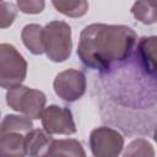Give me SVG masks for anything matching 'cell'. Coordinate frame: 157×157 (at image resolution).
I'll return each mask as SVG.
<instances>
[{"mask_svg": "<svg viewBox=\"0 0 157 157\" xmlns=\"http://www.w3.org/2000/svg\"><path fill=\"white\" fill-rule=\"evenodd\" d=\"M136 40L129 26L92 23L80 33L77 55L85 66L104 74L132 55Z\"/></svg>", "mask_w": 157, "mask_h": 157, "instance_id": "cell-1", "label": "cell"}, {"mask_svg": "<svg viewBox=\"0 0 157 157\" xmlns=\"http://www.w3.org/2000/svg\"><path fill=\"white\" fill-rule=\"evenodd\" d=\"M43 47L49 60L63 63L72 49L71 27L64 21H52L43 27Z\"/></svg>", "mask_w": 157, "mask_h": 157, "instance_id": "cell-2", "label": "cell"}, {"mask_svg": "<svg viewBox=\"0 0 157 157\" xmlns=\"http://www.w3.org/2000/svg\"><path fill=\"white\" fill-rule=\"evenodd\" d=\"M27 61L12 44H0V85L2 88L9 90L22 85L27 76Z\"/></svg>", "mask_w": 157, "mask_h": 157, "instance_id": "cell-3", "label": "cell"}, {"mask_svg": "<svg viewBox=\"0 0 157 157\" xmlns=\"http://www.w3.org/2000/svg\"><path fill=\"white\" fill-rule=\"evenodd\" d=\"M6 103L11 109L31 119H39L45 108L47 97L39 90L18 85L7 90Z\"/></svg>", "mask_w": 157, "mask_h": 157, "instance_id": "cell-4", "label": "cell"}, {"mask_svg": "<svg viewBox=\"0 0 157 157\" xmlns=\"http://www.w3.org/2000/svg\"><path fill=\"white\" fill-rule=\"evenodd\" d=\"M90 148L94 157H117L124 148V137L113 128L99 126L90 134Z\"/></svg>", "mask_w": 157, "mask_h": 157, "instance_id": "cell-5", "label": "cell"}, {"mask_svg": "<svg viewBox=\"0 0 157 157\" xmlns=\"http://www.w3.org/2000/svg\"><path fill=\"white\" fill-rule=\"evenodd\" d=\"M55 94L64 102L72 103L78 101L86 92V75L77 69H67L59 72L53 82Z\"/></svg>", "mask_w": 157, "mask_h": 157, "instance_id": "cell-6", "label": "cell"}, {"mask_svg": "<svg viewBox=\"0 0 157 157\" xmlns=\"http://www.w3.org/2000/svg\"><path fill=\"white\" fill-rule=\"evenodd\" d=\"M40 119L43 129L50 135H72L76 132L72 113L66 107L52 104L44 108Z\"/></svg>", "mask_w": 157, "mask_h": 157, "instance_id": "cell-7", "label": "cell"}, {"mask_svg": "<svg viewBox=\"0 0 157 157\" xmlns=\"http://www.w3.org/2000/svg\"><path fill=\"white\" fill-rule=\"evenodd\" d=\"M134 58L147 75L157 78V36L141 37L135 48Z\"/></svg>", "mask_w": 157, "mask_h": 157, "instance_id": "cell-8", "label": "cell"}, {"mask_svg": "<svg viewBox=\"0 0 157 157\" xmlns=\"http://www.w3.org/2000/svg\"><path fill=\"white\" fill-rule=\"evenodd\" d=\"M26 135L17 131L0 134V153L2 156H26Z\"/></svg>", "mask_w": 157, "mask_h": 157, "instance_id": "cell-9", "label": "cell"}, {"mask_svg": "<svg viewBox=\"0 0 157 157\" xmlns=\"http://www.w3.org/2000/svg\"><path fill=\"white\" fill-rule=\"evenodd\" d=\"M52 141V135L44 129H33L26 135V152L28 156H47Z\"/></svg>", "mask_w": 157, "mask_h": 157, "instance_id": "cell-10", "label": "cell"}, {"mask_svg": "<svg viewBox=\"0 0 157 157\" xmlns=\"http://www.w3.org/2000/svg\"><path fill=\"white\" fill-rule=\"evenodd\" d=\"M21 38L25 47L33 54L40 55L44 53L43 47V27L37 23L26 25L22 28Z\"/></svg>", "mask_w": 157, "mask_h": 157, "instance_id": "cell-11", "label": "cell"}, {"mask_svg": "<svg viewBox=\"0 0 157 157\" xmlns=\"http://www.w3.org/2000/svg\"><path fill=\"white\" fill-rule=\"evenodd\" d=\"M47 156H71V157H85L86 152L80 141L75 139H60L52 141Z\"/></svg>", "mask_w": 157, "mask_h": 157, "instance_id": "cell-12", "label": "cell"}, {"mask_svg": "<svg viewBox=\"0 0 157 157\" xmlns=\"http://www.w3.org/2000/svg\"><path fill=\"white\" fill-rule=\"evenodd\" d=\"M131 15L144 25L157 22V0H136L131 7Z\"/></svg>", "mask_w": 157, "mask_h": 157, "instance_id": "cell-13", "label": "cell"}, {"mask_svg": "<svg viewBox=\"0 0 157 157\" xmlns=\"http://www.w3.org/2000/svg\"><path fill=\"white\" fill-rule=\"evenodd\" d=\"M55 10L67 17H82L87 13V0H52Z\"/></svg>", "mask_w": 157, "mask_h": 157, "instance_id": "cell-14", "label": "cell"}, {"mask_svg": "<svg viewBox=\"0 0 157 157\" xmlns=\"http://www.w3.org/2000/svg\"><path fill=\"white\" fill-rule=\"evenodd\" d=\"M31 130H33V123L31 118L26 115L7 114L4 117L1 125H0V134L9 132V131H17V132L27 134Z\"/></svg>", "mask_w": 157, "mask_h": 157, "instance_id": "cell-15", "label": "cell"}, {"mask_svg": "<svg viewBox=\"0 0 157 157\" xmlns=\"http://www.w3.org/2000/svg\"><path fill=\"white\" fill-rule=\"evenodd\" d=\"M123 155L125 157H130V156H155V151H153V147L152 145L145 140V139H136L134 141H131L125 151L123 152Z\"/></svg>", "mask_w": 157, "mask_h": 157, "instance_id": "cell-16", "label": "cell"}, {"mask_svg": "<svg viewBox=\"0 0 157 157\" xmlns=\"http://www.w3.org/2000/svg\"><path fill=\"white\" fill-rule=\"evenodd\" d=\"M17 9L18 7H16L11 2L1 1L0 4V27L1 28H7L13 23L17 16Z\"/></svg>", "mask_w": 157, "mask_h": 157, "instance_id": "cell-17", "label": "cell"}, {"mask_svg": "<svg viewBox=\"0 0 157 157\" xmlns=\"http://www.w3.org/2000/svg\"><path fill=\"white\" fill-rule=\"evenodd\" d=\"M16 5L18 10L23 13L37 15L44 10L45 1L44 0H17Z\"/></svg>", "mask_w": 157, "mask_h": 157, "instance_id": "cell-18", "label": "cell"}, {"mask_svg": "<svg viewBox=\"0 0 157 157\" xmlns=\"http://www.w3.org/2000/svg\"><path fill=\"white\" fill-rule=\"evenodd\" d=\"M153 140H155V142L157 144V129H156L155 132H153Z\"/></svg>", "mask_w": 157, "mask_h": 157, "instance_id": "cell-19", "label": "cell"}]
</instances>
